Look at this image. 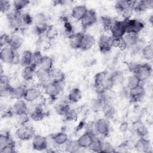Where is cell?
<instances>
[{
	"label": "cell",
	"instance_id": "d6986e66",
	"mask_svg": "<svg viewBox=\"0 0 153 153\" xmlns=\"http://www.w3.org/2000/svg\"><path fill=\"white\" fill-rule=\"evenodd\" d=\"M94 44L95 38L93 35L90 34L84 33L79 49L83 51L88 50L93 47Z\"/></svg>",
	"mask_w": 153,
	"mask_h": 153
},
{
	"label": "cell",
	"instance_id": "db71d44e",
	"mask_svg": "<svg viewBox=\"0 0 153 153\" xmlns=\"http://www.w3.org/2000/svg\"><path fill=\"white\" fill-rule=\"evenodd\" d=\"M62 20L64 23V27H65V32L68 34V36L73 34L74 33L73 26L71 25V23L68 21V18L66 19V17H63Z\"/></svg>",
	"mask_w": 153,
	"mask_h": 153
},
{
	"label": "cell",
	"instance_id": "680465c9",
	"mask_svg": "<svg viewBox=\"0 0 153 153\" xmlns=\"http://www.w3.org/2000/svg\"><path fill=\"white\" fill-rule=\"evenodd\" d=\"M1 114H2V117H3V118L11 117L14 114L12 107L5 108L4 109L2 110Z\"/></svg>",
	"mask_w": 153,
	"mask_h": 153
},
{
	"label": "cell",
	"instance_id": "f6af8a7d",
	"mask_svg": "<svg viewBox=\"0 0 153 153\" xmlns=\"http://www.w3.org/2000/svg\"><path fill=\"white\" fill-rule=\"evenodd\" d=\"M44 56L42 55L40 51H35L33 53L32 55V63L31 65L34 66L35 67L37 68L39 66V65L41 62V60L42 59Z\"/></svg>",
	"mask_w": 153,
	"mask_h": 153
},
{
	"label": "cell",
	"instance_id": "d4e9b609",
	"mask_svg": "<svg viewBox=\"0 0 153 153\" xmlns=\"http://www.w3.org/2000/svg\"><path fill=\"white\" fill-rule=\"evenodd\" d=\"M51 139L54 145L57 146L65 145L69 140L68 136L67 135V134L63 131H60L53 134Z\"/></svg>",
	"mask_w": 153,
	"mask_h": 153
},
{
	"label": "cell",
	"instance_id": "ba28073f",
	"mask_svg": "<svg viewBox=\"0 0 153 153\" xmlns=\"http://www.w3.org/2000/svg\"><path fill=\"white\" fill-rule=\"evenodd\" d=\"M112 39L111 36L105 34L100 36L98 40V47L101 53H107L111 51L112 48Z\"/></svg>",
	"mask_w": 153,
	"mask_h": 153
},
{
	"label": "cell",
	"instance_id": "6da1fadb",
	"mask_svg": "<svg viewBox=\"0 0 153 153\" xmlns=\"http://www.w3.org/2000/svg\"><path fill=\"white\" fill-rule=\"evenodd\" d=\"M22 13L14 9L6 14V17L10 27L14 30H19L24 27L22 22Z\"/></svg>",
	"mask_w": 153,
	"mask_h": 153
},
{
	"label": "cell",
	"instance_id": "94428289",
	"mask_svg": "<svg viewBox=\"0 0 153 153\" xmlns=\"http://www.w3.org/2000/svg\"><path fill=\"white\" fill-rule=\"evenodd\" d=\"M10 77L5 74H1L0 75V85H7L10 84Z\"/></svg>",
	"mask_w": 153,
	"mask_h": 153
},
{
	"label": "cell",
	"instance_id": "3957f363",
	"mask_svg": "<svg viewBox=\"0 0 153 153\" xmlns=\"http://www.w3.org/2000/svg\"><path fill=\"white\" fill-rule=\"evenodd\" d=\"M64 87L65 81L53 82L51 81L44 85V90L47 95L51 99H54L64 90Z\"/></svg>",
	"mask_w": 153,
	"mask_h": 153
},
{
	"label": "cell",
	"instance_id": "7402d4cb",
	"mask_svg": "<svg viewBox=\"0 0 153 153\" xmlns=\"http://www.w3.org/2000/svg\"><path fill=\"white\" fill-rule=\"evenodd\" d=\"M115 82V75H112L111 76L108 75L106 78L102 82L100 89L98 91H97V94L100 93L102 92L111 90L114 87Z\"/></svg>",
	"mask_w": 153,
	"mask_h": 153
},
{
	"label": "cell",
	"instance_id": "816d5d0a",
	"mask_svg": "<svg viewBox=\"0 0 153 153\" xmlns=\"http://www.w3.org/2000/svg\"><path fill=\"white\" fill-rule=\"evenodd\" d=\"M112 47L118 48L121 50H124L126 48L125 42L124 41L123 38H114L112 39Z\"/></svg>",
	"mask_w": 153,
	"mask_h": 153
},
{
	"label": "cell",
	"instance_id": "9f6ffc18",
	"mask_svg": "<svg viewBox=\"0 0 153 153\" xmlns=\"http://www.w3.org/2000/svg\"><path fill=\"white\" fill-rule=\"evenodd\" d=\"M10 36L6 33H2L1 35L0 38V44L1 48L7 46H8L9 42H10Z\"/></svg>",
	"mask_w": 153,
	"mask_h": 153
},
{
	"label": "cell",
	"instance_id": "f546056e",
	"mask_svg": "<svg viewBox=\"0 0 153 153\" xmlns=\"http://www.w3.org/2000/svg\"><path fill=\"white\" fill-rule=\"evenodd\" d=\"M26 89L27 88L26 87L22 85L13 87L10 97L15 100L23 99Z\"/></svg>",
	"mask_w": 153,
	"mask_h": 153
},
{
	"label": "cell",
	"instance_id": "60d3db41",
	"mask_svg": "<svg viewBox=\"0 0 153 153\" xmlns=\"http://www.w3.org/2000/svg\"><path fill=\"white\" fill-rule=\"evenodd\" d=\"M51 81L53 82H62L65 80V74L60 71L57 69L51 70Z\"/></svg>",
	"mask_w": 153,
	"mask_h": 153
},
{
	"label": "cell",
	"instance_id": "be15d7a7",
	"mask_svg": "<svg viewBox=\"0 0 153 153\" xmlns=\"http://www.w3.org/2000/svg\"><path fill=\"white\" fill-rule=\"evenodd\" d=\"M0 68H1V71H0V72H1V74H3V72H4V70H3V66H2V64H1Z\"/></svg>",
	"mask_w": 153,
	"mask_h": 153
},
{
	"label": "cell",
	"instance_id": "b9f144b4",
	"mask_svg": "<svg viewBox=\"0 0 153 153\" xmlns=\"http://www.w3.org/2000/svg\"><path fill=\"white\" fill-rule=\"evenodd\" d=\"M15 144V142L8 133H2L0 136V148L8 145Z\"/></svg>",
	"mask_w": 153,
	"mask_h": 153
},
{
	"label": "cell",
	"instance_id": "9c48e42d",
	"mask_svg": "<svg viewBox=\"0 0 153 153\" xmlns=\"http://www.w3.org/2000/svg\"><path fill=\"white\" fill-rule=\"evenodd\" d=\"M16 58V51L13 50L9 46L1 48L0 52V59L2 62L6 64H10L14 62Z\"/></svg>",
	"mask_w": 153,
	"mask_h": 153
},
{
	"label": "cell",
	"instance_id": "277c9868",
	"mask_svg": "<svg viewBox=\"0 0 153 153\" xmlns=\"http://www.w3.org/2000/svg\"><path fill=\"white\" fill-rule=\"evenodd\" d=\"M126 23L127 19L114 22L109 30L111 36L114 38H123L126 33Z\"/></svg>",
	"mask_w": 153,
	"mask_h": 153
},
{
	"label": "cell",
	"instance_id": "f5cc1de1",
	"mask_svg": "<svg viewBox=\"0 0 153 153\" xmlns=\"http://www.w3.org/2000/svg\"><path fill=\"white\" fill-rule=\"evenodd\" d=\"M64 118L66 121L75 120L77 118V113L75 109L70 108L64 115Z\"/></svg>",
	"mask_w": 153,
	"mask_h": 153
},
{
	"label": "cell",
	"instance_id": "5b68a950",
	"mask_svg": "<svg viewBox=\"0 0 153 153\" xmlns=\"http://www.w3.org/2000/svg\"><path fill=\"white\" fill-rule=\"evenodd\" d=\"M145 24L143 22L138 19H127L126 33L139 34L143 29Z\"/></svg>",
	"mask_w": 153,
	"mask_h": 153
},
{
	"label": "cell",
	"instance_id": "ffe728a7",
	"mask_svg": "<svg viewBox=\"0 0 153 153\" xmlns=\"http://www.w3.org/2000/svg\"><path fill=\"white\" fill-rule=\"evenodd\" d=\"M133 128L136 134L139 137H145L148 134V130L144 123L140 120H137L133 123Z\"/></svg>",
	"mask_w": 153,
	"mask_h": 153
},
{
	"label": "cell",
	"instance_id": "4316f807",
	"mask_svg": "<svg viewBox=\"0 0 153 153\" xmlns=\"http://www.w3.org/2000/svg\"><path fill=\"white\" fill-rule=\"evenodd\" d=\"M35 76L40 82H46L51 79V71L39 67V68L36 70Z\"/></svg>",
	"mask_w": 153,
	"mask_h": 153
},
{
	"label": "cell",
	"instance_id": "8992f818",
	"mask_svg": "<svg viewBox=\"0 0 153 153\" xmlns=\"http://www.w3.org/2000/svg\"><path fill=\"white\" fill-rule=\"evenodd\" d=\"M16 135L21 140H28L33 137L35 131L33 128L29 126H21L16 131Z\"/></svg>",
	"mask_w": 153,
	"mask_h": 153
},
{
	"label": "cell",
	"instance_id": "8d00e7d4",
	"mask_svg": "<svg viewBox=\"0 0 153 153\" xmlns=\"http://www.w3.org/2000/svg\"><path fill=\"white\" fill-rule=\"evenodd\" d=\"M141 54L143 58L147 60H151L153 58V47L151 44H148L144 46L141 50Z\"/></svg>",
	"mask_w": 153,
	"mask_h": 153
},
{
	"label": "cell",
	"instance_id": "91938a15",
	"mask_svg": "<svg viewBox=\"0 0 153 153\" xmlns=\"http://www.w3.org/2000/svg\"><path fill=\"white\" fill-rule=\"evenodd\" d=\"M128 151V146L126 142H123L115 148V152H127Z\"/></svg>",
	"mask_w": 153,
	"mask_h": 153
},
{
	"label": "cell",
	"instance_id": "c3c4849f",
	"mask_svg": "<svg viewBox=\"0 0 153 153\" xmlns=\"http://www.w3.org/2000/svg\"><path fill=\"white\" fill-rule=\"evenodd\" d=\"M100 21H101L102 26L105 30H110L114 22L112 19L110 17L107 16H102Z\"/></svg>",
	"mask_w": 153,
	"mask_h": 153
},
{
	"label": "cell",
	"instance_id": "6f0895ef",
	"mask_svg": "<svg viewBox=\"0 0 153 153\" xmlns=\"http://www.w3.org/2000/svg\"><path fill=\"white\" fill-rule=\"evenodd\" d=\"M0 152L1 153H13L16 152L15 144L8 145L0 148Z\"/></svg>",
	"mask_w": 153,
	"mask_h": 153
},
{
	"label": "cell",
	"instance_id": "ac0fdd59",
	"mask_svg": "<svg viewBox=\"0 0 153 153\" xmlns=\"http://www.w3.org/2000/svg\"><path fill=\"white\" fill-rule=\"evenodd\" d=\"M83 34L84 33L81 32H78L74 33L73 34L68 36V42L71 48L75 50L80 48Z\"/></svg>",
	"mask_w": 153,
	"mask_h": 153
},
{
	"label": "cell",
	"instance_id": "83f0119b",
	"mask_svg": "<svg viewBox=\"0 0 153 153\" xmlns=\"http://www.w3.org/2000/svg\"><path fill=\"white\" fill-rule=\"evenodd\" d=\"M23 43V38L19 34H13L10 36L8 46L14 51L19 50Z\"/></svg>",
	"mask_w": 153,
	"mask_h": 153
},
{
	"label": "cell",
	"instance_id": "4fadbf2b",
	"mask_svg": "<svg viewBox=\"0 0 153 153\" xmlns=\"http://www.w3.org/2000/svg\"><path fill=\"white\" fill-rule=\"evenodd\" d=\"M145 95V89L142 85H139V87L129 90L128 91V97L130 100L132 102H138L144 97Z\"/></svg>",
	"mask_w": 153,
	"mask_h": 153
},
{
	"label": "cell",
	"instance_id": "2e32d148",
	"mask_svg": "<svg viewBox=\"0 0 153 153\" xmlns=\"http://www.w3.org/2000/svg\"><path fill=\"white\" fill-rule=\"evenodd\" d=\"M134 148L140 152H149L151 149L150 141L145 137H139L136 142Z\"/></svg>",
	"mask_w": 153,
	"mask_h": 153
},
{
	"label": "cell",
	"instance_id": "8fae6325",
	"mask_svg": "<svg viewBox=\"0 0 153 153\" xmlns=\"http://www.w3.org/2000/svg\"><path fill=\"white\" fill-rule=\"evenodd\" d=\"M94 127L96 132L103 136H106L110 131V125L106 118L99 119L95 123Z\"/></svg>",
	"mask_w": 153,
	"mask_h": 153
},
{
	"label": "cell",
	"instance_id": "9a60e30c",
	"mask_svg": "<svg viewBox=\"0 0 153 153\" xmlns=\"http://www.w3.org/2000/svg\"><path fill=\"white\" fill-rule=\"evenodd\" d=\"M88 10L85 5H76L72 10L71 16L75 20L81 21L87 13Z\"/></svg>",
	"mask_w": 153,
	"mask_h": 153
},
{
	"label": "cell",
	"instance_id": "7c38bea8",
	"mask_svg": "<svg viewBox=\"0 0 153 153\" xmlns=\"http://www.w3.org/2000/svg\"><path fill=\"white\" fill-rule=\"evenodd\" d=\"M32 139V146L33 149L41 151L46 150L48 148V142L45 136L36 134Z\"/></svg>",
	"mask_w": 153,
	"mask_h": 153
},
{
	"label": "cell",
	"instance_id": "d590c367",
	"mask_svg": "<svg viewBox=\"0 0 153 153\" xmlns=\"http://www.w3.org/2000/svg\"><path fill=\"white\" fill-rule=\"evenodd\" d=\"M105 118L107 120L112 119L115 115V111L114 108L109 103H105L102 109Z\"/></svg>",
	"mask_w": 153,
	"mask_h": 153
},
{
	"label": "cell",
	"instance_id": "7dc6e473",
	"mask_svg": "<svg viewBox=\"0 0 153 153\" xmlns=\"http://www.w3.org/2000/svg\"><path fill=\"white\" fill-rule=\"evenodd\" d=\"M30 115L27 112L22 113L19 115H17V121L18 124L20 126H24L27 124L30 119Z\"/></svg>",
	"mask_w": 153,
	"mask_h": 153
},
{
	"label": "cell",
	"instance_id": "484cf974",
	"mask_svg": "<svg viewBox=\"0 0 153 153\" xmlns=\"http://www.w3.org/2000/svg\"><path fill=\"white\" fill-rule=\"evenodd\" d=\"M30 115V117L34 121H40L42 120L45 115V113L42 108V107L40 105H38L30 111V113L29 114Z\"/></svg>",
	"mask_w": 153,
	"mask_h": 153
},
{
	"label": "cell",
	"instance_id": "bcb514c9",
	"mask_svg": "<svg viewBox=\"0 0 153 153\" xmlns=\"http://www.w3.org/2000/svg\"><path fill=\"white\" fill-rule=\"evenodd\" d=\"M13 87H12L10 84L7 85H0V94L1 97H7L11 96V91Z\"/></svg>",
	"mask_w": 153,
	"mask_h": 153
},
{
	"label": "cell",
	"instance_id": "52a82bcc",
	"mask_svg": "<svg viewBox=\"0 0 153 153\" xmlns=\"http://www.w3.org/2000/svg\"><path fill=\"white\" fill-rule=\"evenodd\" d=\"M136 75L141 82L147 81L151 76L152 67L148 63L139 64V66L134 74Z\"/></svg>",
	"mask_w": 153,
	"mask_h": 153
},
{
	"label": "cell",
	"instance_id": "cb8c5ba5",
	"mask_svg": "<svg viewBox=\"0 0 153 153\" xmlns=\"http://www.w3.org/2000/svg\"><path fill=\"white\" fill-rule=\"evenodd\" d=\"M36 70V68L32 65L23 67L21 72V76L23 79L25 81H31L35 75Z\"/></svg>",
	"mask_w": 153,
	"mask_h": 153
},
{
	"label": "cell",
	"instance_id": "d6a6232c",
	"mask_svg": "<svg viewBox=\"0 0 153 153\" xmlns=\"http://www.w3.org/2000/svg\"><path fill=\"white\" fill-rule=\"evenodd\" d=\"M141 83L142 82L139 78V77L136 75L133 74L132 75L130 76L127 79V88L128 90H133L142 85Z\"/></svg>",
	"mask_w": 153,
	"mask_h": 153
},
{
	"label": "cell",
	"instance_id": "11a10c76",
	"mask_svg": "<svg viewBox=\"0 0 153 153\" xmlns=\"http://www.w3.org/2000/svg\"><path fill=\"white\" fill-rule=\"evenodd\" d=\"M101 152H115V148L109 142H103Z\"/></svg>",
	"mask_w": 153,
	"mask_h": 153
},
{
	"label": "cell",
	"instance_id": "5bb4252c",
	"mask_svg": "<svg viewBox=\"0 0 153 153\" xmlns=\"http://www.w3.org/2000/svg\"><path fill=\"white\" fill-rule=\"evenodd\" d=\"M41 96V91L36 87H32L27 88L23 99L29 103H32L36 100Z\"/></svg>",
	"mask_w": 153,
	"mask_h": 153
},
{
	"label": "cell",
	"instance_id": "4dcf8cb0",
	"mask_svg": "<svg viewBox=\"0 0 153 153\" xmlns=\"http://www.w3.org/2000/svg\"><path fill=\"white\" fill-rule=\"evenodd\" d=\"M33 53L30 50H25L22 52L20 57V63L23 67L30 65L32 63Z\"/></svg>",
	"mask_w": 153,
	"mask_h": 153
},
{
	"label": "cell",
	"instance_id": "ee69618b",
	"mask_svg": "<svg viewBox=\"0 0 153 153\" xmlns=\"http://www.w3.org/2000/svg\"><path fill=\"white\" fill-rule=\"evenodd\" d=\"M106 103L103 100L102 98L100 97H97L96 99L93 100L91 102V109L94 112H98L101 110L103 106V105Z\"/></svg>",
	"mask_w": 153,
	"mask_h": 153
},
{
	"label": "cell",
	"instance_id": "e575fe53",
	"mask_svg": "<svg viewBox=\"0 0 153 153\" xmlns=\"http://www.w3.org/2000/svg\"><path fill=\"white\" fill-rule=\"evenodd\" d=\"M107 76L108 72L106 71L99 72L95 75L94 78V84L97 91H98L100 89L102 82L106 78Z\"/></svg>",
	"mask_w": 153,
	"mask_h": 153
},
{
	"label": "cell",
	"instance_id": "f907efd6",
	"mask_svg": "<svg viewBox=\"0 0 153 153\" xmlns=\"http://www.w3.org/2000/svg\"><path fill=\"white\" fill-rule=\"evenodd\" d=\"M34 21L33 18L28 13H22V22L24 26L30 25Z\"/></svg>",
	"mask_w": 153,
	"mask_h": 153
},
{
	"label": "cell",
	"instance_id": "44dd1931",
	"mask_svg": "<svg viewBox=\"0 0 153 153\" xmlns=\"http://www.w3.org/2000/svg\"><path fill=\"white\" fill-rule=\"evenodd\" d=\"M12 108L14 114L16 115L22 113L27 112L29 109L26 102L23 99L16 100L13 104Z\"/></svg>",
	"mask_w": 153,
	"mask_h": 153
},
{
	"label": "cell",
	"instance_id": "7bdbcfd3",
	"mask_svg": "<svg viewBox=\"0 0 153 153\" xmlns=\"http://www.w3.org/2000/svg\"><path fill=\"white\" fill-rule=\"evenodd\" d=\"M30 4V1L27 0H16L13 1L12 5L13 7V9L22 12V11L26 7Z\"/></svg>",
	"mask_w": 153,
	"mask_h": 153
},
{
	"label": "cell",
	"instance_id": "ab89813d",
	"mask_svg": "<svg viewBox=\"0 0 153 153\" xmlns=\"http://www.w3.org/2000/svg\"><path fill=\"white\" fill-rule=\"evenodd\" d=\"M102 144L103 142L100 139L94 137L88 148L93 152H101Z\"/></svg>",
	"mask_w": 153,
	"mask_h": 153
},
{
	"label": "cell",
	"instance_id": "1f68e13d",
	"mask_svg": "<svg viewBox=\"0 0 153 153\" xmlns=\"http://www.w3.org/2000/svg\"><path fill=\"white\" fill-rule=\"evenodd\" d=\"M82 97L81 91L79 88L75 87L72 88L69 93L68 99L71 103H76L80 100Z\"/></svg>",
	"mask_w": 153,
	"mask_h": 153
},
{
	"label": "cell",
	"instance_id": "74e56055",
	"mask_svg": "<svg viewBox=\"0 0 153 153\" xmlns=\"http://www.w3.org/2000/svg\"><path fill=\"white\" fill-rule=\"evenodd\" d=\"M65 145V149L69 152H78L81 149L77 140H68Z\"/></svg>",
	"mask_w": 153,
	"mask_h": 153
},
{
	"label": "cell",
	"instance_id": "836d02e7",
	"mask_svg": "<svg viewBox=\"0 0 153 153\" xmlns=\"http://www.w3.org/2000/svg\"><path fill=\"white\" fill-rule=\"evenodd\" d=\"M70 108L69 102L65 100H62L58 102L54 107L56 113L61 115H63Z\"/></svg>",
	"mask_w": 153,
	"mask_h": 153
},
{
	"label": "cell",
	"instance_id": "681fc988",
	"mask_svg": "<svg viewBox=\"0 0 153 153\" xmlns=\"http://www.w3.org/2000/svg\"><path fill=\"white\" fill-rule=\"evenodd\" d=\"M11 4L10 1L6 0L0 1V11L2 13L7 14L11 10Z\"/></svg>",
	"mask_w": 153,
	"mask_h": 153
},
{
	"label": "cell",
	"instance_id": "f35d334b",
	"mask_svg": "<svg viewBox=\"0 0 153 153\" xmlns=\"http://www.w3.org/2000/svg\"><path fill=\"white\" fill-rule=\"evenodd\" d=\"M39 68H42L51 71L53 68V60L48 56H44L41 62L39 65Z\"/></svg>",
	"mask_w": 153,
	"mask_h": 153
},
{
	"label": "cell",
	"instance_id": "6125c7cd",
	"mask_svg": "<svg viewBox=\"0 0 153 153\" xmlns=\"http://www.w3.org/2000/svg\"><path fill=\"white\" fill-rule=\"evenodd\" d=\"M128 128H129V126L128 123L126 121H123V123H121L119 127V130L122 133H126V131H128Z\"/></svg>",
	"mask_w": 153,
	"mask_h": 153
},
{
	"label": "cell",
	"instance_id": "7a4b0ae2",
	"mask_svg": "<svg viewBox=\"0 0 153 153\" xmlns=\"http://www.w3.org/2000/svg\"><path fill=\"white\" fill-rule=\"evenodd\" d=\"M135 1H117L115 2V7L117 11L122 14L124 19H129L133 10V6Z\"/></svg>",
	"mask_w": 153,
	"mask_h": 153
},
{
	"label": "cell",
	"instance_id": "603a6c76",
	"mask_svg": "<svg viewBox=\"0 0 153 153\" xmlns=\"http://www.w3.org/2000/svg\"><path fill=\"white\" fill-rule=\"evenodd\" d=\"M153 6V1L152 0H145L135 1L133 10L136 12H143L147 10L152 8Z\"/></svg>",
	"mask_w": 153,
	"mask_h": 153
},
{
	"label": "cell",
	"instance_id": "30bf717a",
	"mask_svg": "<svg viewBox=\"0 0 153 153\" xmlns=\"http://www.w3.org/2000/svg\"><path fill=\"white\" fill-rule=\"evenodd\" d=\"M97 16L96 12L93 9L88 10L87 13L81 20V26L83 29H86L96 23Z\"/></svg>",
	"mask_w": 153,
	"mask_h": 153
},
{
	"label": "cell",
	"instance_id": "f1b7e54d",
	"mask_svg": "<svg viewBox=\"0 0 153 153\" xmlns=\"http://www.w3.org/2000/svg\"><path fill=\"white\" fill-rule=\"evenodd\" d=\"M123 38L126 48H133L139 43V36L137 34L126 33Z\"/></svg>",
	"mask_w": 153,
	"mask_h": 153
},
{
	"label": "cell",
	"instance_id": "e0dca14e",
	"mask_svg": "<svg viewBox=\"0 0 153 153\" xmlns=\"http://www.w3.org/2000/svg\"><path fill=\"white\" fill-rule=\"evenodd\" d=\"M94 137H96L94 134L86 131L79 137L77 141L81 148H88Z\"/></svg>",
	"mask_w": 153,
	"mask_h": 153
}]
</instances>
